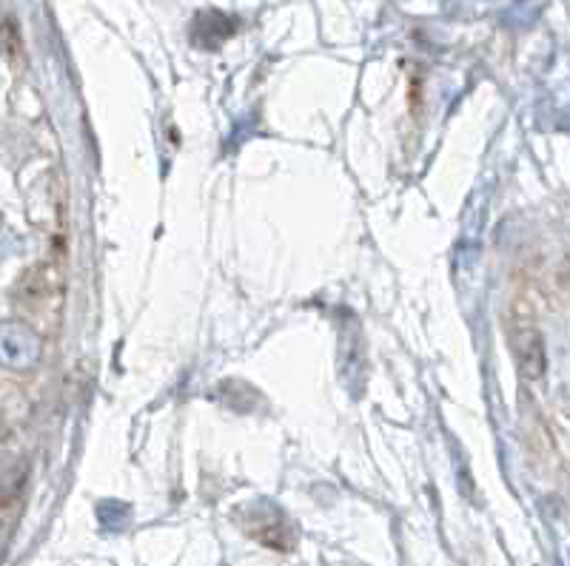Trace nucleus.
I'll use <instances>...</instances> for the list:
<instances>
[{
  "label": "nucleus",
  "instance_id": "7ed1b4c3",
  "mask_svg": "<svg viewBox=\"0 0 570 566\" xmlns=\"http://www.w3.org/2000/svg\"><path fill=\"white\" fill-rule=\"evenodd\" d=\"M3 49H7L9 63L23 66V43H20V34L14 29L12 18H7V23H3Z\"/></svg>",
  "mask_w": 570,
  "mask_h": 566
},
{
  "label": "nucleus",
  "instance_id": "f257e3e1",
  "mask_svg": "<svg viewBox=\"0 0 570 566\" xmlns=\"http://www.w3.org/2000/svg\"><path fill=\"white\" fill-rule=\"evenodd\" d=\"M66 294V254L63 245L46 262H38L18 282L20 308L32 316L40 328H55Z\"/></svg>",
  "mask_w": 570,
  "mask_h": 566
},
{
  "label": "nucleus",
  "instance_id": "f03ea898",
  "mask_svg": "<svg viewBox=\"0 0 570 566\" xmlns=\"http://www.w3.org/2000/svg\"><path fill=\"white\" fill-rule=\"evenodd\" d=\"M511 330V348L517 354L519 367H522V374L528 376L531 381H537L539 376L544 374V345L539 330L533 328L531 319L525 314H519L513 310V319L508 325Z\"/></svg>",
  "mask_w": 570,
  "mask_h": 566
}]
</instances>
